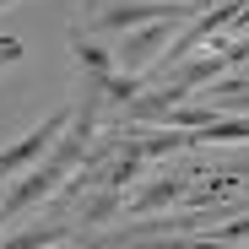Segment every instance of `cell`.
<instances>
[{
  "instance_id": "obj_3",
  "label": "cell",
  "mask_w": 249,
  "mask_h": 249,
  "mask_svg": "<svg viewBox=\"0 0 249 249\" xmlns=\"http://www.w3.org/2000/svg\"><path fill=\"white\" fill-rule=\"evenodd\" d=\"M71 119H76V114H71V108H60V114H49L44 124H38V130H27L22 141H11L6 152H0V179H17V174H27V168H33V162H44V157L54 152V141L71 130Z\"/></svg>"
},
{
  "instance_id": "obj_1",
  "label": "cell",
  "mask_w": 249,
  "mask_h": 249,
  "mask_svg": "<svg viewBox=\"0 0 249 249\" xmlns=\"http://www.w3.org/2000/svg\"><path fill=\"white\" fill-rule=\"evenodd\" d=\"M184 22H190V17H157V22L130 27V33H124V44H119V54H114V71H119V76H141V71H152L157 54L174 44V33H179Z\"/></svg>"
},
{
  "instance_id": "obj_6",
  "label": "cell",
  "mask_w": 249,
  "mask_h": 249,
  "mask_svg": "<svg viewBox=\"0 0 249 249\" xmlns=\"http://www.w3.org/2000/svg\"><path fill=\"white\" fill-rule=\"evenodd\" d=\"M136 249H228V238H168L162 233L157 244H136Z\"/></svg>"
},
{
  "instance_id": "obj_8",
  "label": "cell",
  "mask_w": 249,
  "mask_h": 249,
  "mask_svg": "<svg viewBox=\"0 0 249 249\" xmlns=\"http://www.w3.org/2000/svg\"><path fill=\"white\" fill-rule=\"evenodd\" d=\"M11 60H22V44L17 38H0V65H11Z\"/></svg>"
},
{
  "instance_id": "obj_10",
  "label": "cell",
  "mask_w": 249,
  "mask_h": 249,
  "mask_svg": "<svg viewBox=\"0 0 249 249\" xmlns=\"http://www.w3.org/2000/svg\"><path fill=\"white\" fill-rule=\"evenodd\" d=\"M0 6H6V0H0Z\"/></svg>"
},
{
  "instance_id": "obj_4",
  "label": "cell",
  "mask_w": 249,
  "mask_h": 249,
  "mask_svg": "<svg viewBox=\"0 0 249 249\" xmlns=\"http://www.w3.org/2000/svg\"><path fill=\"white\" fill-rule=\"evenodd\" d=\"M179 195H184V179H157L141 195H130V212H157V206H174Z\"/></svg>"
},
{
  "instance_id": "obj_7",
  "label": "cell",
  "mask_w": 249,
  "mask_h": 249,
  "mask_svg": "<svg viewBox=\"0 0 249 249\" xmlns=\"http://www.w3.org/2000/svg\"><path fill=\"white\" fill-rule=\"evenodd\" d=\"M76 54H81V65H87L98 81H103V76H114V54H108V49H98V44H81Z\"/></svg>"
},
{
  "instance_id": "obj_2",
  "label": "cell",
  "mask_w": 249,
  "mask_h": 249,
  "mask_svg": "<svg viewBox=\"0 0 249 249\" xmlns=\"http://www.w3.org/2000/svg\"><path fill=\"white\" fill-rule=\"evenodd\" d=\"M212 0H114L92 17L98 33H130L141 22H157V17H200Z\"/></svg>"
},
{
  "instance_id": "obj_5",
  "label": "cell",
  "mask_w": 249,
  "mask_h": 249,
  "mask_svg": "<svg viewBox=\"0 0 249 249\" xmlns=\"http://www.w3.org/2000/svg\"><path fill=\"white\" fill-rule=\"evenodd\" d=\"M65 244V228H22L17 238H6L0 249H60Z\"/></svg>"
},
{
  "instance_id": "obj_9",
  "label": "cell",
  "mask_w": 249,
  "mask_h": 249,
  "mask_svg": "<svg viewBox=\"0 0 249 249\" xmlns=\"http://www.w3.org/2000/svg\"><path fill=\"white\" fill-rule=\"evenodd\" d=\"M0 228H6V212H0Z\"/></svg>"
}]
</instances>
